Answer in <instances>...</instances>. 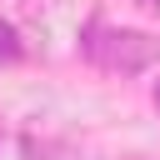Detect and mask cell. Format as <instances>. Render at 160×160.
Wrapping results in <instances>:
<instances>
[{
    "label": "cell",
    "mask_w": 160,
    "mask_h": 160,
    "mask_svg": "<svg viewBox=\"0 0 160 160\" xmlns=\"http://www.w3.org/2000/svg\"><path fill=\"white\" fill-rule=\"evenodd\" d=\"M80 50H85V60H90V65L115 70V75H140V70L160 55V45H155L150 35H140V30H110L100 15H90V20H85Z\"/></svg>",
    "instance_id": "cell-1"
},
{
    "label": "cell",
    "mask_w": 160,
    "mask_h": 160,
    "mask_svg": "<svg viewBox=\"0 0 160 160\" xmlns=\"http://www.w3.org/2000/svg\"><path fill=\"white\" fill-rule=\"evenodd\" d=\"M25 55V45H20V30L10 25V20H0V65H15Z\"/></svg>",
    "instance_id": "cell-2"
},
{
    "label": "cell",
    "mask_w": 160,
    "mask_h": 160,
    "mask_svg": "<svg viewBox=\"0 0 160 160\" xmlns=\"http://www.w3.org/2000/svg\"><path fill=\"white\" fill-rule=\"evenodd\" d=\"M150 100H155V110H160V80H155V85H150Z\"/></svg>",
    "instance_id": "cell-3"
}]
</instances>
